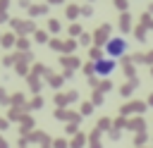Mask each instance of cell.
I'll return each instance as SVG.
<instances>
[{
  "label": "cell",
  "mask_w": 153,
  "mask_h": 148,
  "mask_svg": "<svg viewBox=\"0 0 153 148\" xmlns=\"http://www.w3.org/2000/svg\"><path fill=\"white\" fill-rule=\"evenodd\" d=\"M127 50V41L124 38H110L108 43H105V53H108V57H120L122 53Z\"/></svg>",
  "instance_id": "cell-1"
},
{
  "label": "cell",
  "mask_w": 153,
  "mask_h": 148,
  "mask_svg": "<svg viewBox=\"0 0 153 148\" xmlns=\"http://www.w3.org/2000/svg\"><path fill=\"white\" fill-rule=\"evenodd\" d=\"M115 67H117L115 57H110V60H96V62H93V72H96L98 76H108V74H112Z\"/></svg>",
  "instance_id": "cell-2"
}]
</instances>
